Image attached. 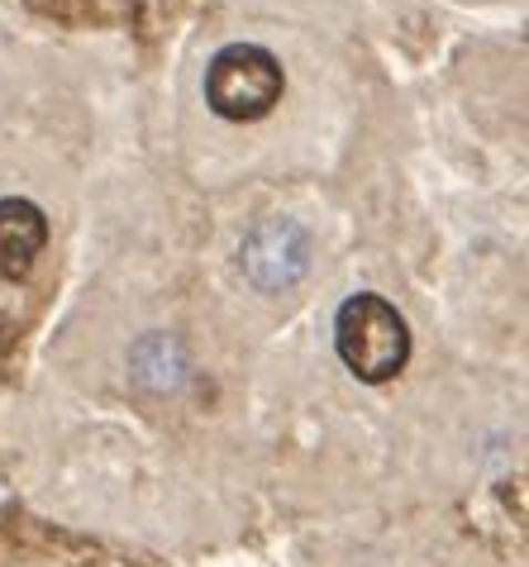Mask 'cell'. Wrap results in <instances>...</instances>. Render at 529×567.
Returning <instances> with one entry per match:
<instances>
[{
	"label": "cell",
	"instance_id": "obj_2",
	"mask_svg": "<svg viewBox=\"0 0 529 567\" xmlns=\"http://www.w3.org/2000/svg\"><path fill=\"white\" fill-rule=\"evenodd\" d=\"M282 62L258 43H229L206 68V101L220 120H262L282 101Z\"/></svg>",
	"mask_w": 529,
	"mask_h": 567
},
{
	"label": "cell",
	"instance_id": "obj_3",
	"mask_svg": "<svg viewBox=\"0 0 529 567\" xmlns=\"http://www.w3.org/2000/svg\"><path fill=\"white\" fill-rule=\"evenodd\" d=\"M305 262H310V244L287 219H272V225L253 229L243 244V267L258 287H291L305 272Z\"/></svg>",
	"mask_w": 529,
	"mask_h": 567
},
{
	"label": "cell",
	"instance_id": "obj_4",
	"mask_svg": "<svg viewBox=\"0 0 529 567\" xmlns=\"http://www.w3.org/2000/svg\"><path fill=\"white\" fill-rule=\"evenodd\" d=\"M49 244V219L34 200L6 196L0 200V281H24Z\"/></svg>",
	"mask_w": 529,
	"mask_h": 567
},
{
	"label": "cell",
	"instance_id": "obj_1",
	"mask_svg": "<svg viewBox=\"0 0 529 567\" xmlns=\"http://www.w3.org/2000/svg\"><path fill=\"white\" fill-rule=\"evenodd\" d=\"M334 349L357 382H392L411 358V329L392 301L357 291L334 315Z\"/></svg>",
	"mask_w": 529,
	"mask_h": 567
}]
</instances>
